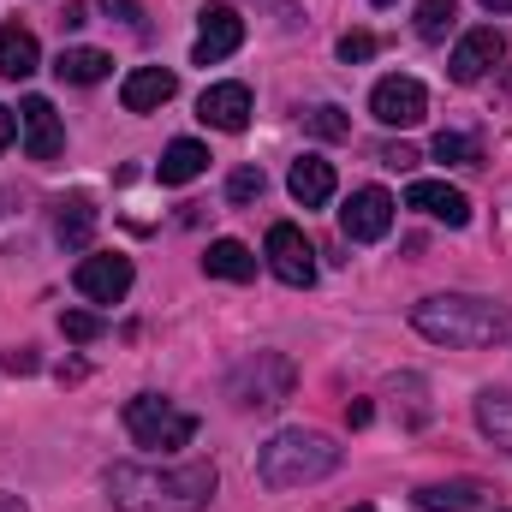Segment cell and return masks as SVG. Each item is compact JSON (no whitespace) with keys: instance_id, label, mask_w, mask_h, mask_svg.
Returning a JSON list of instances; mask_svg holds the SVG:
<instances>
[{"instance_id":"cell-37","label":"cell","mask_w":512,"mask_h":512,"mask_svg":"<svg viewBox=\"0 0 512 512\" xmlns=\"http://www.w3.org/2000/svg\"><path fill=\"white\" fill-rule=\"evenodd\" d=\"M346 512H376V507H346Z\"/></svg>"},{"instance_id":"cell-34","label":"cell","mask_w":512,"mask_h":512,"mask_svg":"<svg viewBox=\"0 0 512 512\" xmlns=\"http://www.w3.org/2000/svg\"><path fill=\"white\" fill-rule=\"evenodd\" d=\"M12 131H18V114H12V108H0V149L12 143Z\"/></svg>"},{"instance_id":"cell-33","label":"cell","mask_w":512,"mask_h":512,"mask_svg":"<svg viewBox=\"0 0 512 512\" xmlns=\"http://www.w3.org/2000/svg\"><path fill=\"white\" fill-rule=\"evenodd\" d=\"M370 417H376V411H370V405H364V399H358V405H346V423H352V429H364V423H370Z\"/></svg>"},{"instance_id":"cell-6","label":"cell","mask_w":512,"mask_h":512,"mask_svg":"<svg viewBox=\"0 0 512 512\" xmlns=\"http://www.w3.org/2000/svg\"><path fill=\"white\" fill-rule=\"evenodd\" d=\"M387 227H393V197L382 185H358L340 209V233L352 245H376V239H387Z\"/></svg>"},{"instance_id":"cell-23","label":"cell","mask_w":512,"mask_h":512,"mask_svg":"<svg viewBox=\"0 0 512 512\" xmlns=\"http://www.w3.org/2000/svg\"><path fill=\"white\" fill-rule=\"evenodd\" d=\"M203 268H209L215 280H256V256H251V245H239V239H215L209 256H203Z\"/></svg>"},{"instance_id":"cell-27","label":"cell","mask_w":512,"mask_h":512,"mask_svg":"<svg viewBox=\"0 0 512 512\" xmlns=\"http://www.w3.org/2000/svg\"><path fill=\"white\" fill-rule=\"evenodd\" d=\"M60 334L78 340V346H90V340H102V316L96 310H60Z\"/></svg>"},{"instance_id":"cell-21","label":"cell","mask_w":512,"mask_h":512,"mask_svg":"<svg viewBox=\"0 0 512 512\" xmlns=\"http://www.w3.org/2000/svg\"><path fill=\"white\" fill-rule=\"evenodd\" d=\"M477 429H483L501 453H512V393H501V387L477 393Z\"/></svg>"},{"instance_id":"cell-25","label":"cell","mask_w":512,"mask_h":512,"mask_svg":"<svg viewBox=\"0 0 512 512\" xmlns=\"http://www.w3.org/2000/svg\"><path fill=\"white\" fill-rule=\"evenodd\" d=\"M453 12H459V0H423L417 6V36L423 42H441L453 30Z\"/></svg>"},{"instance_id":"cell-4","label":"cell","mask_w":512,"mask_h":512,"mask_svg":"<svg viewBox=\"0 0 512 512\" xmlns=\"http://www.w3.org/2000/svg\"><path fill=\"white\" fill-rule=\"evenodd\" d=\"M126 429H131V441L149 447V453H179V447H191L197 417H191L185 405L161 399V393H137L126 405Z\"/></svg>"},{"instance_id":"cell-32","label":"cell","mask_w":512,"mask_h":512,"mask_svg":"<svg viewBox=\"0 0 512 512\" xmlns=\"http://www.w3.org/2000/svg\"><path fill=\"white\" fill-rule=\"evenodd\" d=\"M6 370H12V376H30V370H36V352H12Z\"/></svg>"},{"instance_id":"cell-8","label":"cell","mask_w":512,"mask_h":512,"mask_svg":"<svg viewBox=\"0 0 512 512\" xmlns=\"http://www.w3.org/2000/svg\"><path fill=\"white\" fill-rule=\"evenodd\" d=\"M268 268H274L286 286H310V280H316V251H310V239H304L292 221H274V227H268Z\"/></svg>"},{"instance_id":"cell-29","label":"cell","mask_w":512,"mask_h":512,"mask_svg":"<svg viewBox=\"0 0 512 512\" xmlns=\"http://www.w3.org/2000/svg\"><path fill=\"white\" fill-rule=\"evenodd\" d=\"M370 54H376V36H370V30H346V36H340V60H346V66H364Z\"/></svg>"},{"instance_id":"cell-5","label":"cell","mask_w":512,"mask_h":512,"mask_svg":"<svg viewBox=\"0 0 512 512\" xmlns=\"http://www.w3.org/2000/svg\"><path fill=\"white\" fill-rule=\"evenodd\" d=\"M227 393L245 405V411H268V405H280L286 393H292V364L286 358H274V352H256V364H245Z\"/></svg>"},{"instance_id":"cell-13","label":"cell","mask_w":512,"mask_h":512,"mask_svg":"<svg viewBox=\"0 0 512 512\" xmlns=\"http://www.w3.org/2000/svg\"><path fill=\"white\" fill-rule=\"evenodd\" d=\"M197 120L215 131H245L251 126V84H209L197 96Z\"/></svg>"},{"instance_id":"cell-1","label":"cell","mask_w":512,"mask_h":512,"mask_svg":"<svg viewBox=\"0 0 512 512\" xmlns=\"http://www.w3.org/2000/svg\"><path fill=\"white\" fill-rule=\"evenodd\" d=\"M221 477L209 459L191 465H114L108 471V501L120 512H203L215 501Z\"/></svg>"},{"instance_id":"cell-2","label":"cell","mask_w":512,"mask_h":512,"mask_svg":"<svg viewBox=\"0 0 512 512\" xmlns=\"http://www.w3.org/2000/svg\"><path fill=\"white\" fill-rule=\"evenodd\" d=\"M411 328L435 346H495L512 334V310L477 292H441L411 304Z\"/></svg>"},{"instance_id":"cell-16","label":"cell","mask_w":512,"mask_h":512,"mask_svg":"<svg viewBox=\"0 0 512 512\" xmlns=\"http://www.w3.org/2000/svg\"><path fill=\"white\" fill-rule=\"evenodd\" d=\"M173 90H179V78L167 66H137L120 84V102H126V114H155L161 102H173Z\"/></svg>"},{"instance_id":"cell-15","label":"cell","mask_w":512,"mask_h":512,"mask_svg":"<svg viewBox=\"0 0 512 512\" xmlns=\"http://www.w3.org/2000/svg\"><path fill=\"white\" fill-rule=\"evenodd\" d=\"M96 221H102V209H96L84 191H72V197H60V203H54V239H60L66 251H90Z\"/></svg>"},{"instance_id":"cell-3","label":"cell","mask_w":512,"mask_h":512,"mask_svg":"<svg viewBox=\"0 0 512 512\" xmlns=\"http://www.w3.org/2000/svg\"><path fill=\"white\" fill-rule=\"evenodd\" d=\"M340 471V447L316 429H280L262 453H256V477L268 489H304Z\"/></svg>"},{"instance_id":"cell-28","label":"cell","mask_w":512,"mask_h":512,"mask_svg":"<svg viewBox=\"0 0 512 512\" xmlns=\"http://www.w3.org/2000/svg\"><path fill=\"white\" fill-rule=\"evenodd\" d=\"M268 191V179H262V167H239L233 179H227V203H256Z\"/></svg>"},{"instance_id":"cell-14","label":"cell","mask_w":512,"mask_h":512,"mask_svg":"<svg viewBox=\"0 0 512 512\" xmlns=\"http://www.w3.org/2000/svg\"><path fill=\"white\" fill-rule=\"evenodd\" d=\"M405 203L423 209L429 221H447V227H465V221H471V197H465L459 185H447V179H411Z\"/></svg>"},{"instance_id":"cell-22","label":"cell","mask_w":512,"mask_h":512,"mask_svg":"<svg viewBox=\"0 0 512 512\" xmlns=\"http://www.w3.org/2000/svg\"><path fill=\"white\" fill-rule=\"evenodd\" d=\"M411 501L423 512H471L483 501V483H423Z\"/></svg>"},{"instance_id":"cell-38","label":"cell","mask_w":512,"mask_h":512,"mask_svg":"<svg viewBox=\"0 0 512 512\" xmlns=\"http://www.w3.org/2000/svg\"><path fill=\"white\" fill-rule=\"evenodd\" d=\"M370 6H393V0H370Z\"/></svg>"},{"instance_id":"cell-20","label":"cell","mask_w":512,"mask_h":512,"mask_svg":"<svg viewBox=\"0 0 512 512\" xmlns=\"http://www.w3.org/2000/svg\"><path fill=\"white\" fill-rule=\"evenodd\" d=\"M108 72H114V60L102 48H60V60H54L60 84H102Z\"/></svg>"},{"instance_id":"cell-30","label":"cell","mask_w":512,"mask_h":512,"mask_svg":"<svg viewBox=\"0 0 512 512\" xmlns=\"http://www.w3.org/2000/svg\"><path fill=\"white\" fill-rule=\"evenodd\" d=\"M382 161L405 173V167H417V149H411V143H387V149H382Z\"/></svg>"},{"instance_id":"cell-24","label":"cell","mask_w":512,"mask_h":512,"mask_svg":"<svg viewBox=\"0 0 512 512\" xmlns=\"http://www.w3.org/2000/svg\"><path fill=\"white\" fill-rule=\"evenodd\" d=\"M435 161H447V167H483V143L471 131H435Z\"/></svg>"},{"instance_id":"cell-17","label":"cell","mask_w":512,"mask_h":512,"mask_svg":"<svg viewBox=\"0 0 512 512\" xmlns=\"http://www.w3.org/2000/svg\"><path fill=\"white\" fill-rule=\"evenodd\" d=\"M286 191H292V203L322 209V203L334 197V161H322V155H298L292 173H286Z\"/></svg>"},{"instance_id":"cell-36","label":"cell","mask_w":512,"mask_h":512,"mask_svg":"<svg viewBox=\"0 0 512 512\" xmlns=\"http://www.w3.org/2000/svg\"><path fill=\"white\" fill-rule=\"evenodd\" d=\"M483 12H512V0H477Z\"/></svg>"},{"instance_id":"cell-7","label":"cell","mask_w":512,"mask_h":512,"mask_svg":"<svg viewBox=\"0 0 512 512\" xmlns=\"http://www.w3.org/2000/svg\"><path fill=\"white\" fill-rule=\"evenodd\" d=\"M370 114H376L382 126L405 131V126H417V120L429 114V90H423L417 78H399V72H393V78H382V84L370 90Z\"/></svg>"},{"instance_id":"cell-11","label":"cell","mask_w":512,"mask_h":512,"mask_svg":"<svg viewBox=\"0 0 512 512\" xmlns=\"http://www.w3.org/2000/svg\"><path fill=\"white\" fill-rule=\"evenodd\" d=\"M501 54H507V36H501L495 24H477V30H465V36H459V48H453L447 72H453V84H477Z\"/></svg>"},{"instance_id":"cell-26","label":"cell","mask_w":512,"mask_h":512,"mask_svg":"<svg viewBox=\"0 0 512 512\" xmlns=\"http://www.w3.org/2000/svg\"><path fill=\"white\" fill-rule=\"evenodd\" d=\"M304 126L316 131V137H328V143H340V137H352V120H346V108H334V102H322V108H310V114H304Z\"/></svg>"},{"instance_id":"cell-12","label":"cell","mask_w":512,"mask_h":512,"mask_svg":"<svg viewBox=\"0 0 512 512\" xmlns=\"http://www.w3.org/2000/svg\"><path fill=\"white\" fill-rule=\"evenodd\" d=\"M18 126H24V155H30V161H54V155L66 149V131H60V114H54L48 96H24Z\"/></svg>"},{"instance_id":"cell-35","label":"cell","mask_w":512,"mask_h":512,"mask_svg":"<svg viewBox=\"0 0 512 512\" xmlns=\"http://www.w3.org/2000/svg\"><path fill=\"white\" fill-rule=\"evenodd\" d=\"M0 512H30V507H24L18 495H0Z\"/></svg>"},{"instance_id":"cell-10","label":"cell","mask_w":512,"mask_h":512,"mask_svg":"<svg viewBox=\"0 0 512 512\" xmlns=\"http://www.w3.org/2000/svg\"><path fill=\"white\" fill-rule=\"evenodd\" d=\"M239 42H245V18L233 12V6H203V24H197V48H191V60L197 66H215V60H227V54H239Z\"/></svg>"},{"instance_id":"cell-9","label":"cell","mask_w":512,"mask_h":512,"mask_svg":"<svg viewBox=\"0 0 512 512\" xmlns=\"http://www.w3.org/2000/svg\"><path fill=\"white\" fill-rule=\"evenodd\" d=\"M72 280H78V292H84L90 304H120V298L131 292V256H120V251L84 256Z\"/></svg>"},{"instance_id":"cell-19","label":"cell","mask_w":512,"mask_h":512,"mask_svg":"<svg viewBox=\"0 0 512 512\" xmlns=\"http://www.w3.org/2000/svg\"><path fill=\"white\" fill-rule=\"evenodd\" d=\"M36 66H42L36 36H30L24 24H6V30H0V78H30Z\"/></svg>"},{"instance_id":"cell-18","label":"cell","mask_w":512,"mask_h":512,"mask_svg":"<svg viewBox=\"0 0 512 512\" xmlns=\"http://www.w3.org/2000/svg\"><path fill=\"white\" fill-rule=\"evenodd\" d=\"M203 167H209V149H203L197 137H179V143H167V149H161L155 179H161V185H191Z\"/></svg>"},{"instance_id":"cell-31","label":"cell","mask_w":512,"mask_h":512,"mask_svg":"<svg viewBox=\"0 0 512 512\" xmlns=\"http://www.w3.org/2000/svg\"><path fill=\"white\" fill-rule=\"evenodd\" d=\"M102 12H114V18H126V24H143V12H137V0H102Z\"/></svg>"}]
</instances>
